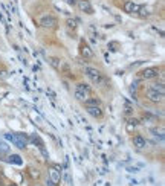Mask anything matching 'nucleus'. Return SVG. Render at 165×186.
I'll return each instance as SVG.
<instances>
[{
  "instance_id": "obj_1",
  "label": "nucleus",
  "mask_w": 165,
  "mask_h": 186,
  "mask_svg": "<svg viewBox=\"0 0 165 186\" xmlns=\"http://www.w3.org/2000/svg\"><path fill=\"white\" fill-rule=\"evenodd\" d=\"M5 138L8 140H11V142H12L17 148H20V149H25L26 145H28V138H26L25 134H22V133H15V134L8 133V134H5Z\"/></svg>"
},
{
  "instance_id": "obj_2",
  "label": "nucleus",
  "mask_w": 165,
  "mask_h": 186,
  "mask_svg": "<svg viewBox=\"0 0 165 186\" xmlns=\"http://www.w3.org/2000/svg\"><path fill=\"white\" fill-rule=\"evenodd\" d=\"M84 73H86V76H87L93 84H96V86H99V84L104 83V78H103V75H101V72H99L98 69H93V67H84Z\"/></svg>"
},
{
  "instance_id": "obj_3",
  "label": "nucleus",
  "mask_w": 165,
  "mask_h": 186,
  "mask_svg": "<svg viewBox=\"0 0 165 186\" xmlns=\"http://www.w3.org/2000/svg\"><path fill=\"white\" fill-rule=\"evenodd\" d=\"M158 75H159V67H147L141 72L142 79H153V78H158Z\"/></svg>"
},
{
  "instance_id": "obj_4",
  "label": "nucleus",
  "mask_w": 165,
  "mask_h": 186,
  "mask_svg": "<svg viewBox=\"0 0 165 186\" xmlns=\"http://www.w3.org/2000/svg\"><path fill=\"white\" fill-rule=\"evenodd\" d=\"M147 98H148V101L158 104V102H162V101H164V93L158 92V90H155V89L150 87V89L147 90Z\"/></svg>"
},
{
  "instance_id": "obj_5",
  "label": "nucleus",
  "mask_w": 165,
  "mask_h": 186,
  "mask_svg": "<svg viewBox=\"0 0 165 186\" xmlns=\"http://www.w3.org/2000/svg\"><path fill=\"white\" fill-rule=\"evenodd\" d=\"M124 11L127 14H139L141 6L138 3H135L133 0H127V2H124Z\"/></svg>"
},
{
  "instance_id": "obj_6",
  "label": "nucleus",
  "mask_w": 165,
  "mask_h": 186,
  "mask_svg": "<svg viewBox=\"0 0 165 186\" xmlns=\"http://www.w3.org/2000/svg\"><path fill=\"white\" fill-rule=\"evenodd\" d=\"M40 25L43 28H55L57 26V18L54 15H44L40 20Z\"/></svg>"
},
{
  "instance_id": "obj_7",
  "label": "nucleus",
  "mask_w": 165,
  "mask_h": 186,
  "mask_svg": "<svg viewBox=\"0 0 165 186\" xmlns=\"http://www.w3.org/2000/svg\"><path fill=\"white\" fill-rule=\"evenodd\" d=\"M77 6H78V9H80L81 12L93 14V8H92V5H90L87 0H80V2H77Z\"/></svg>"
},
{
  "instance_id": "obj_8",
  "label": "nucleus",
  "mask_w": 165,
  "mask_h": 186,
  "mask_svg": "<svg viewBox=\"0 0 165 186\" xmlns=\"http://www.w3.org/2000/svg\"><path fill=\"white\" fill-rule=\"evenodd\" d=\"M49 174H50V180H52V183H54V185H58L60 180H61V174H60V171H58V166L50 168Z\"/></svg>"
},
{
  "instance_id": "obj_9",
  "label": "nucleus",
  "mask_w": 165,
  "mask_h": 186,
  "mask_svg": "<svg viewBox=\"0 0 165 186\" xmlns=\"http://www.w3.org/2000/svg\"><path fill=\"white\" fill-rule=\"evenodd\" d=\"M80 49H81V55L86 58V60H92V58H93V50L90 49V46H89V45L81 43Z\"/></svg>"
},
{
  "instance_id": "obj_10",
  "label": "nucleus",
  "mask_w": 165,
  "mask_h": 186,
  "mask_svg": "<svg viewBox=\"0 0 165 186\" xmlns=\"http://www.w3.org/2000/svg\"><path fill=\"white\" fill-rule=\"evenodd\" d=\"M133 145H135L136 148L142 149V148L147 146V140H145V138H142L141 134H136V136L133 138Z\"/></svg>"
},
{
  "instance_id": "obj_11",
  "label": "nucleus",
  "mask_w": 165,
  "mask_h": 186,
  "mask_svg": "<svg viewBox=\"0 0 165 186\" xmlns=\"http://www.w3.org/2000/svg\"><path fill=\"white\" fill-rule=\"evenodd\" d=\"M86 111L92 116V118H101L103 116V110L99 107H86Z\"/></svg>"
},
{
  "instance_id": "obj_12",
  "label": "nucleus",
  "mask_w": 165,
  "mask_h": 186,
  "mask_svg": "<svg viewBox=\"0 0 165 186\" xmlns=\"http://www.w3.org/2000/svg\"><path fill=\"white\" fill-rule=\"evenodd\" d=\"M82 104H84V107H99L101 101L96 99V98H89V99H84Z\"/></svg>"
},
{
  "instance_id": "obj_13",
  "label": "nucleus",
  "mask_w": 165,
  "mask_h": 186,
  "mask_svg": "<svg viewBox=\"0 0 165 186\" xmlns=\"http://www.w3.org/2000/svg\"><path fill=\"white\" fill-rule=\"evenodd\" d=\"M49 63H50V66L55 69V70H60V67H61V61L58 60V58H55V56H52L50 60H49Z\"/></svg>"
},
{
  "instance_id": "obj_14",
  "label": "nucleus",
  "mask_w": 165,
  "mask_h": 186,
  "mask_svg": "<svg viewBox=\"0 0 165 186\" xmlns=\"http://www.w3.org/2000/svg\"><path fill=\"white\" fill-rule=\"evenodd\" d=\"M8 160H9L11 163H15V165H22V157H20V156H17V154H11V156L8 157Z\"/></svg>"
},
{
  "instance_id": "obj_15",
  "label": "nucleus",
  "mask_w": 165,
  "mask_h": 186,
  "mask_svg": "<svg viewBox=\"0 0 165 186\" xmlns=\"http://www.w3.org/2000/svg\"><path fill=\"white\" fill-rule=\"evenodd\" d=\"M8 153H9V146H8L6 143L0 142V156H2V157H5Z\"/></svg>"
},
{
  "instance_id": "obj_16",
  "label": "nucleus",
  "mask_w": 165,
  "mask_h": 186,
  "mask_svg": "<svg viewBox=\"0 0 165 186\" xmlns=\"http://www.w3.org/2000/svg\"><path fill=\"white\" fill-rule=\"evenodd\" d=\"M77 90H80V92L89 95V93H90V87H89L87 84H78V86H77Z\"/></svg>"
},
{
  "instance_id": "obj_17",
  "label": "nucleus",
  "mask_w": 165,
  "mask_h": 186,
  "mask_svg": "<svg viewBox=\"0 0 165 186\" xmlns=\"http://www.w3.org/2000/svg\"><path fill=\"white\" fill-rule=\"evenodd\" d=\"M75 99L82 102L84 99H87V95H86V93H82V92H80V90H75Z\"/></svg>"
},
{
  "instance_id": "obj_18",
  "label": "nucleus",
  "mask_w": 165,
  "mask_h": 186,
  "mask_svg": "<svg viewBox=\"0 0 165 186\" xmlns=\"http://www.w3.org/2000/svg\"><path fill=\"white\" fill-rule=\"evenodd\" d=\"M151 89H155V90H158V92H161V93H165V87H164V83H156V84H153L151 86Z\"/></svg>"
},
{
  "instance_id": "obj_19",
  "label": "nucleus",
  "mask_w": 165,
  "mask_h": 186,
  "mask_svg": "<svg viewBox=\"0 0 165 186\" xmlns=\"http://www.w3.org/2000/svg\"><path fill=\"white\" fill-rule=\"evenodd\" d=\"M66 25H67V28H72V29H75V28H77V20H74V18H67Z\"/></svg>"
},
{
  "instance_id": "obj_20",
  "label": "nucleus",
  "mask_w": 165,
  "mask_h": 186,
  "mask_svg": "<svg viewBox=\"0 0 165 186\" xmlns=\"http://www.w3.org/2000/svg\"><path fill=\"white\" fill-rule=\"evenodd\" d=\"M67 5H70V6H74V5H77V0H64Z\"/></svg>"
},
{
  "instance_id": "obj_21",
  "label": "nucleus",
  "mask_w": 165,
  "mask_h": 186,
  "mask_svg": "<svg viewBox=\"0 0 165 186\" xmlns=\"http://www.w3.org/2000/svg\"><path fill=\"white\" fill-rule=\"evenodd\" d=\"M130 125L136 127V125H138V121H136V119H131V121H130Z\"/></svg>"
},
{
  "instance_id": "obj_22",
  "label": "nucleus",
  "mask_w": 165,
  "mask_h": 186,
  "mask_svg": "<svg viewBox=\"0 0 165 186\" xmlns=\"http://www.w3.org/2000/svg\"><path fill=\"white\" fill-rule=\"evenodd\" d=\"M151 133H155L153 136H158V133H156V130H151ZM159 138H161V140H164V136H162V134H159Z\"/></svg>"
},
{
  "instance_id": "obj_23",
  "label": "nucleus",
  "mask_w": 165,
  "mask_h": 186,
  "mask_svg": "<svg viewBox=\"0 0 165 186\" xmlns=\"http://www.w3.org/2000/svg\"><path fill=\"white\" fill-rule=\"evenodd\" d=\"M46 183H47V186H57V185H54V183H52V180H50V179H47V180H46Z\"/></svg>"
},
{
  "instance_id": "obj_24",
  "label": "nucleus",
  "mask_w": 165,
  "mask_h": 186,
  "mask_svg": "<svg viewBox=\"0 0 165 186\" xmlns=\"http://www.w3.org/2000/svg\"><path fill=\"white\" fill-rule=\"evenodd\" d=\"M128 172H138V168H128Z\"/></svg>"
},
{
  "instance_id": "obj_25",
  "label": "nucleus",
  "mask_w": 165,
  "mask_h": 186,
  "mask_svg": "<svg viewBox=\"0 0 165 186\" xmlns=\"http://www.w3.org/2000/svg\"><path fill=\"white\" fill-rule=\"evenodd\" d=\"M9 186H17V185H14V183H11V185H9Z\"/></svg>"
}]
</instances>
